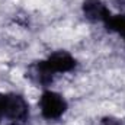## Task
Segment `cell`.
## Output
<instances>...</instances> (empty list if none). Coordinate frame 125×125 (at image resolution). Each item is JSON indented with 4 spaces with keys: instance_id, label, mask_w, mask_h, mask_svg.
I'll use <instances>...</instances> for the list:
<instances>
[{
    "instance_id": "obj_1",
    "label": "cell",
    "mask_w": 125,
    "mask_h": 125,
    "mask_svg": "<svg viewBox=\"0 0 125 125\" xmlns=\"http://www.w3.org/2000/svg\"><path fill=\"white\" fill-rule=\"evenodd\" d=\"M3 118L7 119L9 125H26L29 121V105L22 94H4Z\"/></svg>"
},
{
    "instance_id": "obj_2",
    "label": "cell",
    "mask_w": 125,
    "mask_h": 125,
    "mask_svg": "<svg viewBox=\"0 0 125 125\" xmlns=\"http://www.w3.org/2000/svg\"><path fill=\"white\" fill-rule=\"evenodd\" d=\"M41 115L48 119V121H55L60 119L67 111V100L60 93L52 92V90H45L41 94L39 102H38Z\"/></svg>"
},
{
    "instance_id": "obj_3",
    "label": "cell",
    "mask_w": 125,
    "mask_h": 125,
    "mask_svg": "<svg viewBox=\"0 0 125 125\" xmlns=\"http://www.w3.org/2000/svg\"><path fill=\"white\" fill-rule=\"evenodd\" d=\"M42 64L45 65V68L55 77L60 73H70L76 68L77 61L76 58L67 52V51H55L52 54H50L45 60H42Z\"/></svg>"
},
{
    "instance_id": "obj_4",
    "label": "cell",
    "mask_w": 125,
    "mask_h": 125,
    "mask_svg": "<svg viewBox=\"0 0 125 125\" xmlns=\"http://www.w3.org/2000/svg\"><path fill=\"white\" fill-rule=\"evenodd\" d=\"M82 10H83V16L93 23H97V22L105 23L106 19L112 15L108 6L102 0H83Z\"/></svg>"
},
{
    "instance_id": "obj_5",
    "label": "cell",
    "mask_w": 125,
    "mask_h": 125,
    "mask_svg": "<svg viewBox=\"0 0 125 125\" xmlns=\"http://www.w3.org/2000/svg\"><path fill=\"white\" fill-rule=\"evenodd\" d=\"M103 25L109 32L119 35L125 44V12L119 13V15H111Z\"/></svg>"
},
{
    "instance_id": "obj_6",
    "label": "cell",
    "mask_w": 125,
    "mask_h": 125,
    "mask_svg": "<svg viewBox=\"0 0 125 125\" xmlns=\"http://www.w3.org/2000/svg\"><path fill=\"white\" fill-rule=\"evenodd\" d=\"M99 125H124V124L118 118H115V116H103L100 119Z\"/></svg>"
},
{
    "instance_id": "obj_7",
    "label": "cell",
    "mask_w": 125,
    "mask_h": 125,
    "mask_svg": "<svg viewBox=\"0 0 125 125\" xmlns=\"http://www.w3.org/2000/svg\"><path fill=\"white\" fill-rule=\"evenodd\" d=\"M3 105H4V94L0 93V122L3 119Z\"/></svg>"
},
{
    "instance_id": "obj_8",
    "label": "cell",
    "mask_w": 125,
    "mask_h": 125,
    "mask_svg": "<svg viewBox=\"0 0 125 125\" xmlns=\"http://www.w3.org/2000/svg\"><path fill=\"white\" fill-rule=\"evenodd\" d=\"M114 3H115L118 7H121L122 10H125V0H114Z\"/></svg>"
}]
</instances>
